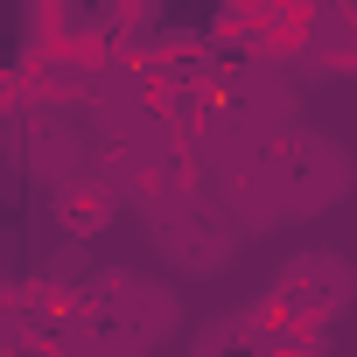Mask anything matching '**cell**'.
Here are the masks:
<instances>
[{
	"label": "cell",
	"instance_id": "1",
	"mask_svg": "<svg viewBox=\"0 0 357 357\" xmlns=\"http://www.w3.org/2000/svg\"><path fill=\"white\" fill-rule=\"evenodd\" d=\"M287 225H357V119H287L266 140Z\"/></svg>",
	"mask_w": 357,
	"mask_h": 357
},
{
	"label": "cell",
	"instance_id": "2",
	"mask_svg": "<svg viewBox=\"0 0 357 357\" xmlns=\"http://www.w3.org/2000/svg\"><path fill=\"white\" fill-rule=\"evenodd\" d=\"M161 266L175 280H197V287H231L252 266V238L218 204H183L161 218Z\"/></svg>",
	"mask_w": 357,
	"mask_h": 357
},
{
	"label": "cell",
	"instance_id": "3",
	"mask_svg": "<svg viewBox=\"0 0 357 357\" xmlns=\"http://www.w3.org/2000/svg\"><path fill=\"white\" fill-rule=\"evenodd\" d=\"M273 301L322 315L336 336H357V238H329V245H301L273 266Z\"/></svg>",
	"mask_w": 357,
	"mask_h": 357
},
{
	"label": "cell",
	"instance_id": "4",
	"mask_svg": "<svg viewBox=\"0 0 357 357\" xmlns=\"http://www.w3.org/2000/svg\"><path fill=\"white\" fill-rule=\"evenodd\" d=\"M84 301L119 322V343H168L183 329V294H175V280H154L140 266H105L84 287Z\"/></svg>",
	"mask_w": 357,
	"mask_h": 357
},
{
	"label": "cell",
	"instance_id": "5",
	"mask_svg": "<svg viewBox=\"0 0 357 357\" xmlns=\"http://www.w3.org/2000/svg\"><path fill=\"white\" fill-rule=\"evenodd\" d=\"M50 218H56L70 238H98V231H112V225H119V190L105 183V175L77 168L70 183H56V190H50Z\"/></svg>",
	"mask_w": 357,
	"mask_h": 357
},
{
	"label": "cell",
	"instance_id": "6",
	"mask_svg": "<svg viewBox=\"0 0 357 357\" xmlns=\"http://www.w3.org/2000/svg\"><path fill=\"white\" fill-rule=\"evenodd\" d=\"M29 168L43 175V190H56L77 168H91V140L77 126H63V119H36L29 126Z\"/></svg>",
	"mask_w": 357,
	"mask_h": 357
}]
</instances>
